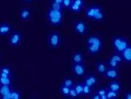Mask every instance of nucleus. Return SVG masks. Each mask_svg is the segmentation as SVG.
Here are the masks:
<instances>
[{"label":"nucleus","instance_id":"nucleus-13","mask_svg":"<svg viewBox=\"0 0 131 99\" xmlns=\"http://www.w3.org/2000/svg\"><path fill=\"white\" fill-rule=\"evenodd\" d=\"M84 84L88 85L89 86H90L91 88L95 87L98 83V78L94 74H90L87 76L84 79Z\"/></svg>","mask_w":131,"mask_h":99},{"label":"nucleus","instance_id":"nucleus-16","mask_svg":"<svg viewBox=\"0 0 131 99\" xmlns=\"http://www.w3.org/2000/svg\"><path fill=\"white\" fill-rule=\"evenodd\" d=\"M107 87H108V89H110V90L119 92V91L121 90V84H120V82L117 81L116 80H112L111 82L108 83Z\"/></svg>","mask_w":131,"mask_h":99},{"label":"nucleus","instance_id":"nucleus-27","mask_svg":"<svg viewBox=\"0 0 131 99\" xmlns=\"http://www.w3.org/2000/svg\"><path fill=\"white\" fill-rule=\"evenodd\" d=\"M83 96H89L91 94V91H92V88L90 86H89L88 85L83 83Z\"/></svg>","mask_w":131,"mask_h":99},{"label":"nucleus","instance_id":"nucleus-30","mask_svg":"<svg viewBox=\"0 0 131 99\" xmlns=\"http://www.w3.org/2000/svg\"><path fill=\"white\" fill-rule=\"evenodd\" d=\"M51 4V8H53L54 9L57 10H63V6L62 4H56V3H50Z\"/></svg>","mask_w":131,"mask_h":99},{"label":"nucleus","instance_id":"nucleus-32","mask_svg":"<svg viewBox=\"0 0 131 99\" xmlns=\"http://www.w3.org/2000/svg\"><path fill=\"white\" fill-rule=\"evenodd\" d=\"M96 93H97L100 97H101V96H102V95L106 94V88H104V87H101V88H99V89L97 90Z\"/></svg>","mask_w":131,"mask_h":99},{"label":"nucleus","instance_id":"nucleus-25","mask_svg":"<svg viewBox=\"0 0 131 99\" xmlns=\"http://www.w3.org/2000/svg\"><path fill=\"white\" fill-rule=\"evenodd\" d=\"M0 72L4 73V74H7L8 76L11 77L12 70H11V68H10L9 67H8V66H3V67H0Z\"/></svg>","mask_w":131,"mask_h":99},{"label":"nucleus","instance_id":"nucleus-19","mask_svg":"<svg viewBox=\"0 0 131 99\" xmlns=\"http://www.w3.org/2000/svg\"><path fill=\"white\" fill-rule=\"evenodd\" d=\"M74 88L77 92L78 97H83V83L78 82L74 85Z\"/></svg>","mask_w":131,"mask_h":99},{"label":"nucleus","instance_id":"nucleus-34","mask_svg":"<svg viewBox=\"0 0 131 99\" xmlns=\"http://www.w3.org/2000/svg\"><path fill=\"white\" fill-rule=\"evenodd\" d=\"M90 99H101V97H100L97 93H94V94H92V95L90 94Z\"/></svg>","mask_w":131,"mask_h":99},{"label":"nucleus","instance_id":"nucleus-5","mask_svg":"<svg viewBox=\"0 0 131 99\" xmlns=\"http://www.w3.org/2000/svg\"><path fill=\"white\" fill-rule=\"evenodd\" d=\"M48 45L51 49H57L61 44V36L59 32H51L47 38Z\"/></svg>","mask_w":131,"mask_h":99},{"label":"nucleus","instance_id":"nucleus-33","mask_svg":"<svg viewBox=\"0 0 131 99\" xmlns=\"http://www.w3.org/2000/svg\"><path fill=\"white\" fill-rule=\"evenodd\" d=\"M124 99H131V91H128L124 96Z\"/></svg>","mask_w":131,"mask_h":99},{"label":"nucleus","instance_id":"nucleus-14","mask_svg":"<svg viewBox=\"0 0 131 99\" xmlns=\"http://www.w3.org/2000/svg\"><path fill=\"white\" fill-rule=\"evenodd\" d=\"M123 60L125 62L128 63H131V45H129V46L124 50L121 53Z\"/></svg>","mask_w":131,"mask_h":99},{"label":"nucleus","instance_id":"nucleus-6","mask_svg":"<svg viewBox=\"0 0 131 99\" xmlns=\"http://www.w3.org/2000/svg\"><path fill=\"white\" fill-rule=\"evenodd\" d=\"M73 30L78 34L84 35L88 31V26L83 21H77L73 24Z\"/></svg>","mask_w":131,"mask_h":99},{"label":"nucleus","instance_id":"nucleus-11","mask_svg":"<svg viewBox=\"0 0 131 99\" xmlns=\"http://www.w3.org/2000/svg\"><path fill=\"white\" fill-rule=\"evenodd\" d=\"M32 10L30 9H28V8H23L19 12V18L22 22H27V21H29L32 18Z\"/></svg>","mask_w":131,"mask_h":99},{"label":"nucleus","instance_id":"nucleus-20","mask_svg":"<svg viewBox=\"0 0 131 99\" xmlns=\"http://www.w3.org/2000/svg\"><path fill=\"white\" fill-rule=\"evenodd\" d=\"M106 96L108 99H116L118 97V92H115V91L106 89Z\"/></svg>","mask_w":131,"mask_h":99},{"label":"nucleus","instance_id":"nucleus-37","mask_svg":"<svg viewBox=\"0 0 131 99\" xmlns=\"http://www.w3.org/2000/svg\"><path fill=\"white\" fill-rule=\"evenodd\" d=\"M25 3H27V4H29V3H32L33 2V0H23Z\"/></svg>","mask_w":131,"mask_h":99},{"label":"nucleus","instance_id":"nucleus-2","mask_svg":"<svg viewBox=\"0 0 131 99\" xmlns=\"http://www.w3.org/2000/svg\"><path fill=\"white\" fill-rule=\"evenodd\" d=\"M85 16L94 22H102L105 19V13L102 8L97 4L90 5L85 9Z\"/></svg>","mask_w":131,"mask_h":99},{"label":"nucleus","instance_id":"nucleus-3","mask_svg":"<svg viewBox=\"0 0 131 99\" xmlns=\"http://www.w3.org/2000/svg\"><path fill=\"white\" fill-rule=\"evenodd\" d=\"M46 17L50 25L54 27H59L63 22L64 14L62 10H57L50 7L46 12Z\"/></svg>","mask_w":131,"mask_h":99},{"label":"nucleus","instance_id":"nucleus-36","mask_svg":"<svg viewBox=\"0 0 131 99\" xmlns=\"http://www.w3.org/2000/svg\"><path fill=\"white\" fill-rule=\"evenodd\" d=\"M101 99H108V98H107V96H106V94H105V95H102V96H101Z\"/></svg>","mask_w":131,"mask_h":99},{"label":"nucleus","instance_id":"nucleus-21","mask_svg":"<svg viewBox=\"0 0 131 99\" xmlns=\"http://www.w3.org/2000/svg\"><path fill=\"white\" fill-rule=\"evenodd\" d=\"M106 64H107V67H112V68H117L120 63H118L117 61H115V60H113L112 58L110 57V58L107 60Z\"/></svg>","mask_w":131,"mask_h":99},{"label":"nucleus","instance_id":"nucleus-24","mask_svg":"<svg viewBox=\"0 0 131 99\" xmlns=\"http://www.w3.org/2000/svg\"><path fill=\"white\" fill-rule=\"evenodd\" d=\"M111 58H112L115 61H117L118 63H121V62L124 61L123 60V57H122V55L121 53H118V52H115L111 56Z\"/></svg>","mask_w":131,"mask_h":99},{"label":"nucleus","instance_id":"nucleus-31","mask_svg":"<svg viewBox=\"0 0 131 99\" xmlns=\"http://www.w3.org/2000/svg\"><path fill=\"white\" fill-rule=\"evenodd\" d=\"M72 4L83 8V6H84V0H72Z\"/></svg>","mask_w":131,"mask_h":99},{"label":"nucleus","instance_id":"nucleus-35","mask_svg":"<svg viewBox=\"0 0 131 99\" xmlns=\"http://www.w3.org/2000/svg\"><path fill=\"white\" fill-rule=\"evenodd\" d=\"M50 3H56V4H62V0H51Z\"/></svg>","mask_w":131,"mask_h":99},{"label":"nucleus","instance_id":"nucleus-23","mask_svg":"<svg viewBox=\"0 0 131 99\" xmlns=\"http://www.w3.org/2000/svg\"><path fill=\"white\" fill-rule=\"evenodd\" d=\"M21 98V92L19 90H12L10 93V99H20Z\"/></svg>","mask_w":131,"mask_h":99},{"label":"nucleus","instance_id":"nucleus-7","mask_svg":"<svg viewBox=\"0 0 131 99\" xmlns=\"http://www.w3.org/2000/svg\"><path fill=\"white\" fill-rule=\"evenodd\" d=\"M72 73L77 77H83L86 74V67L83 62L73 63L72 67Z\"/></svg>","mask_w":131,"mask_h":99},{"label":"nucleus","instance_id":"nucleus-10","mask_svg":"<svg viewBox=\"0 0 131 99\" xmlns=\"http://www.w3.org/2000/svg\"><path fill=\"white\" fill-rule=\"evenodd\" d=\"M105 77L108 80H117L119 77V72L117 68H112V67H107L106 71L105 72Z\"/></svg>","mask_w":131,"mask_h":99},{"label":"nucleus","instance_id":"nucleus-15","mask_svg":"<svg viewBox=\"0 0 131 99\" xmlns=\"http://www.w3.org/2000/svg\"><path fill=\"white\" fill-rule=\"evenodd\" d=\"M84 60V56L81 51H76L72 54V61L73 63H80V62H83Z\"/></svg>","mask_w":131,"mask_h":99},{"label":"nucleus","instance_id":"nucleus-12","mask_svg":"<svg viewBox=\"0 0 131 99\" xmlns=\"http://www.w3.org/2000/svg\"><path fill=\"white\" fill-rule=\"evenodd\" d=\"M12 31V26L8 22L0 23V36H6Z\"/></svg>","mask_w":131,"mask_h":99},{"label":"nucleus","instance_id":"nucleus-8","mask_svg":"<svg viewBox=\"0 0 131 99\" xmlns=\"http://www.w3.org/2000/svg\"><path fill=\"white\" fill-rule=\"evenodd\" d=\"M22 40V33L19 32V31H14L11 33L9 39V42L10 45L13 47H16V46L20 45Z\"/></svg>","mask_w":131,"mask_h":99},{"label":"nucleus","instance_id":"nucleus-26","mask_svg":"<svg viewBox=\"0 0 131 99\" xmlns=\"http://www.w3.org/2000/svg\"><path fill=\"white\" fill-rule=\"evenodd\" d=\"M64 85H66V86L67 87H72L73 85H74V81H73V80L72 79V78H66V79L63 80V83H62Z\"/></svg>","mask_w":131,"mask_h":99},{"label":"nucleus","instance_id":"nucleus-18","mask_svg":"<svg viewBox=\"0 0 131 99\" xmlns=\"http://www.w3.org/2000/svg\"><path fill=\"white\" fill-rule=\"evenodd\" d=\"M69 92H70V88L66 86L63 84H61V85L60 86V93L62 97H69Z\"/></svg>","mask_w":131,"mask_h":99},{"label":"nucleus","instance_id":"nucleus-4","mask_svg":"<svg viewBox=\"0 0 131 99\" xmlns=\"http://www.w3.org/2000/svg\"><path fill=\"white\" fill-rule=\"evenodd\" d=\"M112 45L115 51L118 52V53H122V52L129 46V43L125 38L122 37V36L117 35L112 38Z\"/></svg>","mask_w":131,"mask_h":99},{"label":"nucleus","instance_id":"nucleus-22","mask_svg":"<svg viewBox=\"0 0 131 99\" xmlns=\"http://www.w3.org/2000/svg\"><path fill=\"white\" fill-rule=\"evenodd\" d=\"M12 80L11 77H0V85H11Z\"/></svg>","mask_w":131,"mask_h":99},{"label":"nucleus","instance_id":"nucleus-1","mask_svg":"<svg viewBox=\"0 0 131 99\" xmlns=\"http://www.w3.org/2000/svg\"><path fill=\"white\" fill-rule=\"evenodd\" d=\"M87 51L90 55H97L103 47V41L98 35H90L86 38Z\"/></svg>","mask_w":131,"mask_h":99},{"label":"nucleus","instance_id":"nucleus-28","mask_svg":"<svg viewBox=\"0 0 131 99\" xmlns=\"http://www.w3.org/2000/svg\"><path fill=\"white\" fill-rule=\"evenodd\" d=\"M79 97L78 95L77 92H76L75 88H74V85L72 87L70 88V92H69V98H78Z\"/></svg>","mask_w":131,"mask_h":99},{"label":"nucleus","instance_id":"nucleus-29","mask_svg":"<svg viewBox=\"0 0 131 99\" xmlns=\"http://www.w3.org/2000/svg\"><path fill=\"white\" fill-rule=\"evenodd\" d=\"M72 4V0H62V6L63 9H68L71 7V5Z\"/></svg>","mask_w":131,"mask_h":99},{"label":"nucleus","instance_id":"nucleus-17","mask_svg":"<svg viewBox=\"0 0 131 99\" xmlns=\"http://www.w3.org/2000/svg\"><path fill=\"white\" fill-rule=\"evenodd\" d=\"M107 64L103 62H99L96 64V70H97V73L99 74L103 75L105 74V72L106 71L107 69Z\"/></svg>","mask_w":131,"mask_h":99},{"label":"nucleus","instance_id":"nucleus-9","mask_svg":"<svg viewBox=\"0 0 131 99\" xmlns=\"http://www.w3.org/2000/svg\"><path fill=\"white\" fill-rule=\"evenodd\" d=\"M12 88L11 85H0V98L1 99H10V93Z\"/></svg>","mask_w":131,"mask_h":99}]
</instances>
